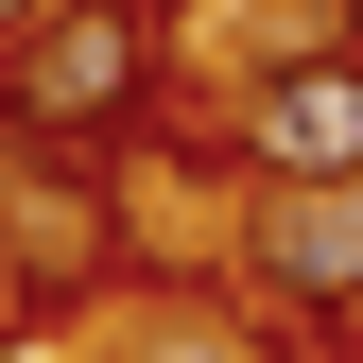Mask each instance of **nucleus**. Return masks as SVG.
I'll list each match as a JSON object with an SVG mask.
<instances>
[{
    "label": "nucleus",
    "instance_id": "obj_3",
    "mask_svg": "<svg viewBox=\"0 0 363 363\" xmlns=\"http://www.w3.org/2000/svg\"><path fill=\"white\" fill-rule=\"evenodd\" d=\"M225 156L242 173H363V35L346 52H277L225 86Z\"/></svg>",
    "mask_w": 363,
    "mask_h": 363
},
{
    "label": "nucleus",
    "instance_id": "obj_1",
    "mask_svg": "<svg viewBox=\"0 0 363 363\" xmlns=\"http://www.w3.org/2000/svg\"><path fill=\"white\" fill-rule=\"evenodd\" d=\"M139 121H156V0H52V18L0 52V139L104 173Z\"/></svg>",
    "mask_w": 363,
    "mask_h": 363
},
{
    "label": "nucleus",
    "instance_id": "obj_2",
    "mask_svg": "<svg viewBox=\"0 0 363 363\" xmlns=\"http://www.w3.org/2000/svg\"><path fill=\"white\" fill-rule=\"evenodd\" d=\"M225 294L277 329H363V173H242Z\"/></svg>",
    "mask_w": 363,
    "mask_h": 363
},
{
    "label": "nucleus",
    "instance_id": "obj_5",
    "mask_svg": "<svg viewBox=\"0 0 363 363\" xmlns=\"http://www.w3.org/2000/svg\"><path fill=\"white\" fill-rule=\"evenodd\" d=\"M35 18H52V0H0V52H18V35H35Z\"/></svg>",
    "mask_w": 363,
    "mask_h": 363
},
{
    "label": "nucleus",
    "instance_id": "obj_4",
    "mask_svg": "<svg viewBox=\"0 0 363 363\" xmlns=\"http://www.w3.org/2000/svg\"><path fill=\"white\" fill-rule=\"evenodd\" d=\"M104 363H277V311H242V294H191V277H173V294H139V311L104 329Z\"/></svg>",
    "mask_w": 363,
    "mask_h": 363
}]
</instances>
